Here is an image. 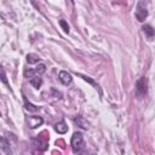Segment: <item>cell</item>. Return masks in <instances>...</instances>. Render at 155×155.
I'll list each match as a JSON object with an SVG mask.
<instances>
[{"mask_svg": "<svg viewBox=\"0 0 155 155\" xmlns=\"http://www.w3.org/2000/svg\"><path fill=\"white\" fill-rule=\"evenodd\" d=\"M70 144H71V149L74 153H80L84 148H85V142H84V136L81 132H75L73 136H71V140H70Z\"/></svg>", "mask_w": 155, "mask_h": 155, "instance_id": "cell-1", "label": "cell"}, {"mask_svg": "<svg viewBox=\"0 0 155 155\" xmlns=\"http://www.w3.org/2000/svg\"><path fill=\"white\" fill-rule=\"evenodd\" d=\"M143 31H144V34L149 38V39H151L154 35H155V30H154V28L150 25V24H145V25H143Z\"/></svg>", "mask_w": 155, "mask_h": 155, "instance_id": "cell-8", "label": "cell"}, {"mask_svg": "<svg viewBox=\"0 0 155 155\" xmlns=\"http://www.w3.org/2000/svg\"><path fill=\"white\" fill-rule=\"evenodd\" d=\"M27 122H28L30 128H36V127L42 125L44 119L41 116H28L27 117Z\"/></svg>", "mask_w": 155, "mask_h": 155, "instance_id": "cell-4", "label": "cell"}, {"mask_svg": "<svg viewBox=\"0 0 155 155\" xmlns=\"http://www.w3.org/2000/svg\"><path fill=\"white\" fill-rule=\"evenodd\" d=\"M59 25L63 28V30H64L65 33H69V25H68V23H67L64 19H61V21H59Z\"/></svg>", "mask_w": 155, "mask_h": 155, "instance_id": "cell-16", "label": "cell"}, {"mask_svg": "<svg viewBox=\"0 0 155 155\" xmlns=\"http://www.w3.org/2000/svg\"><path fill=\"white\" fill-rule=\"evenodd\" d=\"M39 61H40V57L38 54H35V53H28L27 54V62L29 64H36V63H39Z\"/></svg>", "mask_w": 155, "mask_h": 155, "instance_id": "cell-10", "label": "cell"}, {"mask_svg": "<svg viewBox=\"0 0 155 155\" xmlns=\"http://www.w3.org/2000/svg\"><path fill=\"white\" fill-rule=\"evenodd\" d=\"M29 82H30V85H31L33 87L40 88V86H41V84H42V79H41L40 76H34V78H31V79L29 80Z\"/></svg>", "mask_w": 155, "mask_h": 155, "instance_id": "cell-11", "label": "cell"}, {"mask_svg": "<svg viewBox=\"0 0 155 155\" xmlns=\"http://www.w3.org/2000/svg\"><path fill=\"white\" fill-rule=\"evenodd\" d=\"M80 155H93V154H87V153H82V154H80Z\"/></svg>", "mask_w": 155, "mask_h": 155, "instance_id": "cell-18", "label": "cell"}, {"mask_svg": "<svg viewBox=\"0 0 155 155\" xmlns=\"http://www.w3.org/2000/svg\"><path fill=\"white\" fill-rule=\"evenodd\" d=\"M34 74H35V70L34 69H29V68H25L24 69V78H27V79H31V78H34Z\"/></svg>", "mask_w": 155, "mask_h": 155, "instance_id": "cell-15", "label": "cell"}, {"mask_svg": "<svg viewBox=\"0 0 155 155\" xmlns=\"http://www.w3.org/2000/svg\"><path fill=\"white\" fill-rule=\"evenodd\" d=\"M54 131L56 132H58L59 134H63V133H65L67 131H68V126H67V124H65V121H61V122H58V124H56L54 125Z\"/></svg>", "mask_w": 155, "mask_h": 155, "instance_id": "cell-7", "label": "cell"}, {"mask_svg": "<svg viewBox=\"0 0 155 155\" xmlns=\"http://www.w3.org/2000/svg\"><path fill=\"white\" fill-rule=\"evenodd\" d=\"M75 74H76L78 76H80V78H82V79H84L85 81H87V82H90V84H92V85H93V86H94L96 88H98V85H97V84H96V82H94V81H93V80H92V79H91L90 76H86V75H82V74H79V73H75Z\"/></svg>", "mask_w": 155, "mask_h": 155, "instance_id": "cell-14", "label": "cell"}, {"mask_svg": "<svg viewBox=\"0 0 155 155\" xmlns=\"http://www.w3.org/2000/svg\"><path fill=\"white\" fill-rule=\"evenodd\" d=\"M74 121H75L78 125H80L82 128H87V127H88V124L84 120V117H82V116H78V117H75V119H74Z\"/></svg>", "mask_w": 155, "mask_h": 155, "instance_id": "cell-13", "label": "cell"}, {"mask_svg": "<svg viewBox=\"0 0 155 155\" xmlns=\"http://www.w3.org/2000/svg\"><path fill=\"white\" fill-rule=\"evenodd\" d=\"M147 79L143 76L136 82V92L138 96H144L147 93Z\"/></svg>", "mask_w": 155, "mask_h": 155, "instance_id": "cell-3", "label": "cell"}, {"mask_svg": "<svg viewBox=\"0 0 155 155\" xmlns=\"http://www.w3.org/2000/svg\"><path fill=\"white\" fill-rule=\"evenodd\" d=\"M23 101H24V105H25V109H27V110H29V111H38V110H39V107L31 104V103L27 99V97H25L24 94H23Z\"/></svg>", "mask_w": 155, "mask_h": 155, "instance_id": "cell-9", "label": "cell"}, {"mask_svg": "<svg viewBox=\"0 0 155 155\" xmlns=\"http://www.w3.org/2000/svg\"><path fill=\"white\" fill-rule=\"evenodd\" d=\"M1 81L7 85V80H6V75H5V70L4 69H1Z\"/></svg>", "mask_w": 155, "mask_h": 155, "instance_id": "cell-17", "label": "cell"}, {"mask_svg": "<svg viewBox=\"0 0 155 155\" xmlns=\"http://www.w3.org/2000/svg\"><path fill=\"white\" fill-rule=\"evenodd\" d=\"M58 78H59V80H61V82H62L63 85H69V84L71 82V80H73L71 75H70L68 71H64V70H61V71H59Z\"/></svg>", "mask_w": 155, "mask_h": 155, "instance_id": "cell-5", "label": "cell"}, {"mask_svg": "<svg viewBox=\"0 0 155 155\" xmlns=\"http://www.w3.org/2000/svg\"><path fill=\"white\" fill-rule=\"evenodd\" d=\"M148 16V10H147V4L145 1H138L136 6V18L139 22H143Z\"/></svg>", "mask_w": 155, "mask_h": 155, "instance_id": "cell-2", "label": "cell"}, {"mask_svg": "<svg viewBox=\"0 0 155 155\" xmlns=\"http://www.w3.org/2000/svg\"><path fill=\"white\" fill-rule=\"evenodd\" d=\"M35 74H38V75H41V74H44L45 71H46V65L44 64V63H40V64H38L36 67H35Z\"/></svg>", "mask_w": 155, "mask_h": 155, "instance_id": "cell-12", "label": "cell"}, {"mask_svg": "<svg viewBox=\"0 0 155 155\" xmlns=\"http://www.w3.org/2000/svg\"><path fill=\"white\" fill-rule=\"evenodd\" d=\"M0 147H1V150H2L4 153H6V155H13V154H12V150H11V148H10V143L6 140L5 137L1 138Z\"/></svg>", "mask_w": 155, "mask_h": 155, "instance_id": "cell-6", "label": "cell"}]
</instances>
